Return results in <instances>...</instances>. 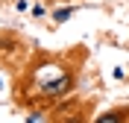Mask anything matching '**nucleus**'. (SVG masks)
<instances>
[{"label":"nucleus","instance_id":"nucleus-1","mask_svg":"<svg viewBox=\"0 0 129 123\" xmlns=\"http://www.w3.org/2000/svg\"><path fill=\"white\" fill-rule=\"evenodd\" d=\"M73 88H76V73L59 59H41L35 62V67H29L26 91L38 103H62L73 94Z\"/></svg>","mask_w":129,"mask_h":123},{"label":"nucleus","instance_id":"nucleus-2","mask_svg":"<svg viewBox=\"0 0 129 123\" xmlns=\"http://www.w3.org/2000/svg\"><path fill=\"white\" fill-rule=\"evenodd\" d=\"M97 123H123L129 120V106H114V108H106L94 117Z\"/></svg>","mask_w":129,"mask_h":123},{"label":"nucleus","instance_id":"nucleus-3","mask_svg":"<svg viewBox=\"0 0 129 123\" xmlns=\"http://www.w3.org/2000/svg\"><path fill=\"white\" fill-rule=\"evenodd\" d=\"M73 12H76V6H62V9H53V21H56V24H64V21L73 15Z\"/></svg>","mask_w":129,"mask_h":123},{"label":"nucleus","instance_id":"nucleus-4","mask_svg":"<svg viewBox=\"0 0 129 123\" xmlns=\"http://www.w3.org/2000/svg\"><path fill=\"white\" fill-rule=\"evenodd\" d=\"M38 120H50V114H44L41 108H32L29 114H26V123H38Z\"/></svg>","mask_w":129,"mask_h":123},{"label":"nucleus","instance_id":"nucleus-5","mask_svg":"<svg viewBox=\"0 0 129 123\" xmlns=\"http://www.w3.org/2000/svg\"><path fill=\"white\" fill-rule=\"evenodd\" d=\"M44 12H47L44 3H35V6H32V18H44Z\"/></svg>","mask_w":129,"mask_h":123},{"label":"nucleus","instance_id":"nucleus-6","mask_svg":"<svg viewBox=\"0 0 129 123\" xmlns=\"http://www.w3.org/2000/svg\"><path fill=\"white\" fill-rule=\"evenodd\" d=\"M15 9L18 12H26V9H29V0H15Z\"/></svg>","mask_w":129,"mask_h":123},{"label":"nucleus","instance_id":"nucleus-7","mask_svg":"<svg viewBox=\"0 0 129 123\" xmlns=\"http://www.w3.org/2000/svg\"><path fill=\"white\" fill-rule=\"evenodd\" d=\"M114 79H126V70L123 67H114Z\"/></svg>","mask_w":129,"mask_h":123},{"label":"nucleus","instance_id":"nucleus-8","mask_svg":"<svg viewBox=\"0 0 129 123\" xmlns=\"http://www.w3.org/2000/svg\"><path fill=\"white\" fill-rule=\"evenodd\" d=\"M0 91H3V76H0Z\"/></svg>","mask_w":129,"mask_h":123}]
</instances>
